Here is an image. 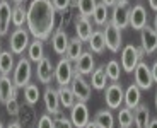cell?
Instances as JSON below:
<instances>
[{
    "mask_svg": "<svg viewBox=\"0 0 157 128\" xmlns=\"http://www.w3.org/2000/svg\"><path fill=\"white\" fill-rule=\"evenodd\" d=\"M133 75H135V84L144 91H149L154 84V79H152V72H150V67L147 65L145 62H138L137 67L133 70Z\"/></svg>",
    "mask_w": 157,
    "mask_h": 128,
    "instance_id": "9",
    "label": "cell"
},
{
    "mask_svg": "<svg viewBox=\"0 0 157 128\" xmlns=\"http://www.w3.org/2000/svg\"><path fill=\"white\" fill-rule=\"evenodd\" d=\"M0 53H2V43H0Z\"/></svg>",
    "mask_w": 157,
    "mask_h": 128,
    "instance_id": "51",
    "label": "cell"
},
{
    "mask_svg": "<svg viewBox=\"0 0 157 128\" xmlns=\"http://www.w3.org/2000/svg\"><path fill=\"white\" fill-rule=\"evenodd\" d=\"M118 2H126V4H128V0H118Z\"/></svg>",
    "mask_w": 157,
    "mask_h": 128,
    "instance_id": "50",
    "label": "cell"
},
{
    "mask_svg": "<svg viewBox=\"0 0 157 128\" xmlns=\"http://www.w3.org/2000/svg\"><path fill=\"white\" fill-rule=\"evenodd\" d=\"M14 2V5H22V4H26L28 0H12Z\"/></svg>",
    "mask_w": 157,
    "mask_h": 128,
    "instance_id": "46",
    "label": "cell"
},
{
    "mask_svg": "<svg viewBox=\"0 0 157 128\" xmlns=\"http://www.w3.org/2000/svg\"><path fill=\"white\" fill-rule=\"evenodd\" d=\"M44 56V46H43V41L41 39H36L34 41L29 43V46H28V58L31 60V62H36L38 63L39 60Z\"/></svg>",
    "mask_w": 157,
    "mask_h": 128,
    "instance_id": "28",
    "label": "cell"
},
{
    "mask_svg": "<svg viewBox=\"0 0 157 128\" xmlns=\"http://www.w3.org/2000/svg\"><path fill=\"white\" fill-rule=\"evenodd\" d=\"M101 2H102L104 5H106V7H113V5L116 4L118 0H101Z\"/></svg>",
    "mask_w": 157,
    "mask_h": 128,
    "instance_id": "41",
    "label": "cell"
},
{
    "mask_svg": "<svg viewBox=\"0 0 157 128\" xmlns=\"http://www.w3.org/2000/svg\"><path fill=\"white\" fill-rule=\"evenodd\" d=\"M43 99H44V108H46L48 114H51L53 118L62 114L60 113V97H58V91L56 89H53V87L48 85L44 94H43Z\"/></svg>",
    "mask_w": 157,
    "mask_h": 128,
    "instance_id": "14",
    "label": "cell"
},
{
    "mask_svg": "<svg viewBox=\"0 0 157 128\" xmlns=\"http://www.w3.org/2000/svg\"><path fill=\"white\" fill-rule=\"evenodd\" d=\"M29 29H24V27H17L16 31L10 34V41H9V45H10V51L14 55H22L24 51L28 50L29 46Z\"/></svg>",
    "mask_w": 157,
    "mask_h": 128,
    "instance_id": "7",
    "label": "cell"
},
{
    "mask_svg": "<svg viewBox=\"0 0 157 128\" xmlns=\"http://www.w3.org/2000/svg\"><path fill=\"white\" fill-rule=\"evenodd\" d=\"M36 77L41 84L48 85L53 79H55V67L51 63V60L48 56H43V58L38 62V68H36Z\"/></svg>",
    "mask_w": 157,
    "mask_h": 128,
    "instance_id": "13",
    "label": "cell"
},
{
    "mask_svg": "<svg viewBox=\"0 0 157 128\" xmlns=\"http://www.w3.org/2000/svg\"><path fill=\"white\" fill-rule=\"evenodd\" d=\"M51 2H53L56 10H65L70 5V0H51Z\"/></svg>",
    "mask_w": 157,
    "mask_h": 128,
    "instance_id": "39",
    "label": "cell"
},
{
    "mask_svg": "<svg viewBox=\"0 0 157 128\" xmlns=\"http://www.w3.org/2000/svg\"><path fill=\"white\" fill-rule=\"evenodd\" d=\"M84 53V46H82V41L78 38H72L68 41V46H67V51H65V56H67L70 62H77L78 56Z\"/></svg>",
    "mask_w": 157,
    "mask_h": 128,
    "instance_id": "25",
    "label": "cell"
},
{
    "mask_svg": "<svg viewBox=\"0 0 157 128\" xmlns=\"http://www.w3.org/2000/svg\"><path fill=\"white\" fill-rule=\"evenodd\" d=\"M56 9L51 0H31L28 7V29L36 39L46 41L55 29Z\"/></svg>",
    "mask_w": 157,
    "mask_h": 128,
    "instance_id": "1",
    "label": "cell"
},
{
    "mask_svg": "<svg viewBox=\"0 0 157 128\" xmlns=\"http://www.w3.org/2000/svg\"><path fill=\"white\" fill-rule=\"evenodd\" d=\"M0 128H4V123H2V120H0Z\"/></svg>",
    "mask_w": 157,
    "mask_h": 128,
    "instance_id": "49",
    "label": "cell"
},
{
    "mask_svg": "<svg viewBox=\"0 0 157 128\" xmlns=\"http://www.w3.org/2000/svg\"><path fill=\"white\" fill-rule=\"evenodd\" d=\"M84 128H98V125L94 123V120H92V121L89 120V123H87V125H86V126H84Z\"/></svg>",
    "mask_w": 157,
    "mask_h": 128,
    "instance_id": "44",
    "label": "cell"
},
{
    "mask_svg": "<svg viewBox=\"0 0 157 128\" xmlns=\"http://www.w3.org/2000/svg\"><path fill=\"white\" fill-rule=\"evenodd\" d=\"M130 5L126 2H116L113 5V12H111V22L120 29H125L130 26Z\"/></svg>",
    "mask_w": 157,
    "mask_h": 128,
    "instance_id": "8",
    "label": "cell"
},
{
    "mask_svg": "<svg viewBox=\"0 0 157 128\" xmlns=\"http://www.w3.org/2000/svg\"><path fill=\"white\" fill-rule=\"evenodd\" d=\"M94 123L98 125V128H114V116L109 111V108L99 109L94 116Z\"/></svg>",
    "mask_w": 157,
    "mask_h": 128,
    "instance_id": "24",
    "label": "cell"
},
{
    "mask_svg": "<svg viewBox=\"0 0 157 128\" xmlns=\"http://www.w3.org/2000/svg\"><path fill=\"white\" fill-rule=\"evenodd\" d=\"M155 109H157V92H155Z\"/></svg>",
    "mask_w": 157,
    "mask_h": 128,
    "instance_id": "48",
    "label": "cell"
},
{
    "mask_svg": "<svg viewBox=\"0 0 157 128\" xmlns=\"http://www.w3.org/2000/svg\"><path fill=\"white\" fill-rule=\"evenodd\" d=\"M118 125L120 128H130L133 125V111L130 108H120L118 111Z\"/></svg>",
    "mask_w": 157,
    "mask_h": 128,
    "instance_id": "32",
    "label": "cell"
},
{
    "mask_svg": "<svg viewBox=\"0 0 157 128\" xmlns=\"http://www.w3.org/2000/svg\"><path fill=\"white\" fill-rule=\"evenodd\" d=\"M14 53L10 50L0 53V75H9L14 72Z\"/></svg>",
    "mask_w": 157,
    "mask_h": 128,
    "instance_id": "29",
    "label": "cell"
},
{
    "mask_svg": "<svg viewBox=\"0 0 157 128\" xmlns=\"http://www.w3.org/2000/svg\"><path fill=\"white\" fill-rule=\"evenodd\" d=\"M147 26V10L144 5L137 4L130 9V27L140 31L142 27Z\"/></svg>",
    "mask_w": 157,
    "mask_h": 128,
    "instance_id": "15",
    "label": "cell"
},
{
    "mask_svg": "<svg viewBox=\"0 0 157 128\" xmlns=\"http://www.w3.org/2000/svg\"><path fill=\"white\" fill-rule=\"evenodd\" d=\"M19 103H17V97H10L7 103H5V109H7V113L10 114V116H17L19 114Z\"/></svg>",
    "mask_w": 157,
    "mask_h": 128,
    "instance_id": "36",
    "label": "cell"
},
{
    "mask_svg": "<svg viewBox=\"0 0 157 128\" xmlns=\"http://www.w3.org/2000/svg\"><path fill=\"white\" fill-rule=\"evenodd\" d=\"M108 17H109V14H108V7L102 4V2H99V4L96 5L94 12H92L94 24L96 26H104V24L108 22Z\"/></svg>",
    "mask_w": 157,
    "mask_h": 128,
    "instance_id": "31",
    "label": "cell"
},
{
    "mask_svg": "<svg viewBox=\"0 0 157 128\" xmlns=\"http://www.w3.org/2000/svg\"><path fill=\"white\" fill-rule=\"evenodd\" d=\"M10 97H17V87L9 75H0V101L5 104Z\"/></svg>",
    "mask_w": 157,
    "mask_h": 128,
    "instance_id": "18",
    "label": "cell"
},
{
    "mask_svg": "<svg viewBox=\"0 0 157 128\" xmlns=\"http://www.w3.org/2000/svg\"><path fill=\"white\" fill-rule=\"evenodd\" d=\"M150 113L145 104H138L133 111V125L135 128H149Z\"/></svg>",
    "mask_w": 157,
    "mask_h": 128,
    "instance_id": "22",
    "label": "cell"
},
{
    "mask_svg": "<svg viewBox=\"0 0 157 128\" xmlns=\"http://www.w3.org/2000/svg\"><path fill=\"white\" fill-rule=\"evenodd\" d=\"M39 89L36 84H28L24 87V101L28 103L29 106H34L36 103L39 101Z\"/></svg>",
    "mask_w": 157,
    "mask_h": 128,
    "instance_id": "33",
    "label": "cell"
},
{
    "mask_svg": "<svg viewBox=\"0 0 157 128\" xmlns=\"http://www.w3.org/2000/svg\"><path fill=\"white\" fill-rule=\"evenodd\" d=\"M106 75H108V80H111V82H118V80H120V75H121V67H120V63H118L116 60L108 62V65H106Z\"/></svg>",
    "mask_w": 157,
    "mask_h": 128,
    "instance_id": "34",
    "label": "cell"
},
{
    "mask_svg": "<svg viewBox=\"0 0 157 128\" xmlns=\"http://www.w3.org/2000/svg\"><path fill=\"white\" fill-rule=\"evenodd\" d=\"M150 72H152V79H154V84H157V60L152 63L150 67Z\"/></svg>",
    "mask_w": 157,
    "mask_h": 128,
    "instance_id": "40",
    "label": "cell"
},
{
    "mask_svg": "<svg viewBox=\"0 0 157 128\" xmlns=\"http://www.w3.org/2000/svg\"><path fill=\"white\" fill-rule=\"evenodd\" d=\"M89 46H90V51H94V53H102L104 51L106 41H104L102 31H92V34L89 38Z\"/></svg>",
    "mask_w": 157,
    "mask_h": 128,
    "instance_id": "30",
    "label": "cell"
},
{
    "mask_svg": "<svg viewBox=\"0 0 157 128\" xmlns=\"http://www.w3.org/2000/svg\"><path fill=\"white\" fill-rule=\"evenodd\" d=\"M149 5H150V9H152V10L157 12V0H149Z\"/></svg>",
    "mask_w": 157,
    "mask_h": 128,
    "instance_id": "43",
    "label": "cell"
},
{
    "mask_svg": "<svg viewBox=\"0 0 157 128\" xmlns=\"http://www.w3.org/2000/svg\"><path fill=\"white\" fill-rule=\"evenodd\" d=\"M68 41H70V38H68L67 31H63V29H56L51 34V48H53V51L56 55H65Z\"/></svg>",
    "mask_w": 157,
    "mask_h": 128,
    "instance_id": "17",
    "label": "cell"
},
{
    "mask_svg": "<svg viewBox=\"0 0 157 128\" xmlns=\"http://www.w3.org/2000/svg\"><path fill=\"white\" fill-rule=\"evenodd\" d=\"M56 91H58V97H60V106H63L65 109H70L75 104V101H77L72 89L68 85H60Z\"/></svg>",
    "mask_w": 157,
    "mask_h": 128,
    "instance_id": "26",
    "label": "cell"
},
{
    "mask_svg": "<svg viewBox=\"0 0 157 128\" xmlns=\"http://www.w3.org/2000/svg\"><path fill=\"white\" fill-rule=\"evenodd\" d=\"M77 5H78V12H80V16L89 17V16H92V12H94L98 2H96V0H78Z\"/></svg>",
    "mask_w": 157,
    "mask_h": 128,
    "instance_id": "35",
    "label": "cell"
},
{
    "mask_svg": "<svg viewBox=\"0 0 157 128\" xmlns=\"http://www.w3.org/2000/svg\"><path fill=\"white\" fill-rule=\"evenodd\" d=\"M140 43L145 55H152L157 50V31L149 24L140 29Z\"/></svg>",
    "mask_w": 157,
    "mask_h": 128,
    "instance_id": "12",
    "label": "cell"
},
{
    "mask_svg": "<svg viewBox=\"0 0 157 128\" xmlns=\"http://www.w3.org/2000/svg\"><path fill=\"white\" fill-rule=\"evenodd\" d=\"M108 84V75H106V65L94 68V72L90 74V85L96 91H104Z\"/></svg>",
    "mask_w": 157,
    "mask_h": 128,
    "instance_id": "23",
    "label": "cell"
},
{
    "mask_svg": "<svg viewBox=\"0 0 157 128\" xmlns=\"http://www.w3.org/2000/svg\"><path fill=\"white\" fill-rule=\"evenodd\" d=\"M123 97H125V91H123L121 84L118 82H111L109 85H106L104 89V101L109 109H120L123 104Z\"/></svg>",
    "mask_w": 157,
    "mask_h": 128,
    "instance_id": "6",
    "label": "cell"
},
{
    "mask_svg": "<svg viewBox=\"0 0 157 128\" xmlns=\"http://www.w3.org/2000/svg\"><path fill=\"white\" fill-rule=\"evenodd\" d=\"M12 26L16 27H22L24 22H28V9L24 5H14L12 7V17H10Z\"/></svg>",
    "mask_w": 157,
    "mask_h": 128,
    "instance_id": "27",
    "label": "cell"
},
{
    "mask_svg": "<svg viewBox=\"0 0 157 128\" xmlns=\"http://www.w3.org/2000/svg\"><path fill=\"white\" fill-rule=\"evenodd\" d=\"M74 74H75V68L67 56L60 60L58 65L55 67V80L58 82V85H68L72 82Z\"/></svg>",
    "mask_w": 157,
    "mask_h": 128,
    "instance_id": "10",
    "label": "cell"
},
{
    "mask_svg": "<svg viewBox=\"0 0 157 128\" xmlns=\"http://www.w3.org/2000/svg\"><path fill=\"white\" fill-rule=\"evenodd\" d=\"M12 17V9L9 0H0V36H5L9 33Z\"/></svg>",
    "mask_w": 157,
    "mask_h": 128,
    "instance_id": "19",
    "label": "cell"
},
{
    "mask_svg": "<svg viewBox=\"0 0 157 128\" xmlns=\"http://www.w3.org/2000/svg\"><path fill=\"white\" fill-rule=\"evenodd\" d=\"M140 87L137 84H132L126 87L125 91V97H123V103H125L126 108L130 109H135L138 104H140V97H142V92H140Z\"/></svg>",
    "mask_w": 157,
    "mask_h": 128,
    "instance_id": "20",
    "label": "cell"
},
{
    "mask_svg": "<svg viewBox=\"0 0 157 128\" xmlns=\"http://www.w3.org/2000/svg\"><path fill=\"white\" fill-rule=\"evenodd\" d=\"M38 128H55V120L51 114H43L38 120Z\"/></svg>",
    "mask_w": 157,
    "mask_h": 128,
    "instance_id": "37",
    "label": "cell"
},
{
    "mask_svg": "<svg viewBox=\"0 0 157 128\" xmlns=\"http://www.w3.org/2000/svg\"><path fill=\"white\" fill-rule=\"evenodd\" d=\"M75 33H77V38L80 41H89L90 34H92V24H90L89 17L80 16L75 22Z\"/></svg>",
    "mask_w": 157,
    "mask_h": 128,
    "instance_id": "21",
    "label": "cell"
},
{
    "mask_svg": "<svg viewBox=\"0 0 157 128\" xmlns=\"http://www.w3.org/2000/svg\"><path fill=\"white\" fill-rule=\"evenodd\" d=\"M144 55L145 53H144L142 48H137L133 45H126L121 50V68L125 72H133L137 63L142 60Z\"/></svg>",
    "mask_w": 157,
    "mask_h": 128,
    "instance_id": "4",
    "label": "cell"
},
{
    "mask_svg": "<svg viewBox=\"0 0 157 128\" xmlns=\"http://www.w3.org/2000/svg\"><path fill=\"white\" fill-rule=\"evenodd\" d=\"M94 67H96V62H94V56H92V53L90 51H84L80 56H78V60L75 62V72L80 75H89L94 72Z\"/></svg>",
    "mask_w": 157,
    "mask_h": 128,
    "instance_id": "16",
    "label": "cell"
},
{
    "mask_svg": "<svg viewBox=\"0 0 157 128\" xmlns=\"http://www.w3.org/2000/svg\"><path fill=\"white\" fill-rule=\"evenodd\" d=\"M149 128H157V118H154V120H150V123H149Z\"/></svg>",
    "mask_w": 157,
    "mask_h": 128,
    "instance_id": "45",
    "label": "cell"
},
{
    "mask_svg": "<svg viewBox=\"0 0 157 128\" xmlns=\"http://www.w3.org/2000/svg\"><path fill=\"white\" fill-rule=\"evenodd\" d=\"M70 89L74 92L75 99L77 101H82V103H87L90 99V92H92V85L84 79V75L77 74L75 72L74 77H72V82H70Z\"/></svg>",
    "mask_w": 157,
    "mask_h": 128,
    "instance_id": "5",
    "label": "cell"
},
{
    "mask_svg": "<svg viewBox=\"0 0 157 128\" xmlns=\"http://www.w3.org/2000/svg\"><path fill=\"white\" fill-rule=\"evenodd\" d=\"M154 29H155V31H157V12H155V16H154Z\"/></svg>",
    "mask_w": 157,
    "mask_h": 128,
    "instance_id": "47",
    "label": "cell"
},
{
    "mask_svg": "<svg viewBox=\"0 0 157 128\" xmlns=\"http://www.w3.org/2000/svg\"><path fill=\"white\" fill-rule=\"evenodd\" d=\"M104 41H106V48L113 53H118L121 50V45H123V38H121V29L116 27L111 21H108L104 24Z\"/></svg>",
    "mask_w": 157,
    "mask_h": 128,
    "instance_id": "3",
    "label": "cell"
},
{
    "mask_svg": "<svg viewBox=\"0 0 157 128\" xmlns=\"http://www.w3.org/2000/svg\"><path fill=\"white\" fill-rule=\"evenodd\" d=\"M5 128H22V126H21V123H19V121H12V123H9Z\"/></svg>",
    "mask_w": 157,
    "mask_h": 128,
    "instance_id": "42",
    "label": "cell"
},
{
    "mask_svg": "<svg viewBox=\"0 0 157 128\" xmlns=\"http://www.w3.org/2000/svg\"><path fill=\"white\" fill-rule=\"evenodd\" d=\"M33 77V68H31V60L21 56L19 62L14 67V75H12V82L16 87H26L28 84H31Z\"/></svg>",
    "mask_w": 157,
    "mask_h": 128,
    "instance_id": "2",
    "label": "cell"
},
{
    "mask_svg": "<svg viewBox=\"0 0 157 128\" xmlns=\"http://www.w3.org/2000/svg\"><path fill=\"white\" fill-rule=\"evenodd\" d=\"M55 120V128H74V125H72V121L68 120V118H65V116H56V118H53Z\"/></svg>",
    "mask_w": 157,
    "mask_h": 128,
    "instance_id": "38",
    "label": "cell"
},
{
    "mask_svg": "<svg viewBox=\"0 0 157 128\" xmlns=\"http://www.w3.org/2000/svg\"><path fill=\"white\" fill-rule=\"evenodd\" d=\"M70 121L75 128H84L89 123V108L86 103L75 101V104L70 108Z\"/></svg>",
    "mask_w": 157,
    "mask_h": 128,
    "instance_id": "11",
    "label": "cell"
}]
</instances>
